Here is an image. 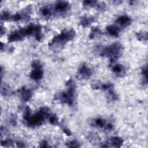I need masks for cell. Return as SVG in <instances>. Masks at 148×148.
<instances>
[{
    "mask_svg": "<svg viewBox=\"0 0 148 148\" xmlns=\"http://www.w3.org/2000/svg\"><path fill=\"white\" fill-rule=\"evenodd\" d=\"M17 147H24V143L21 142H17Z\"/></svg>",
    "mask_w": 148,
    "mask_h": 148,
    "instance_id": "obj_28",
    "label": "cell"
},
{
    "mask_svg": "<svg viewBox=\"0 0 148 148\" xmlns=\"http://www.w3.org/2000/svg\"><path fill=\"white\" fill-rule=\"evenodd\" d=\"M96 8L97 9H98V10H103L105 8V7H106V6H105V4L103 3V2H97V5H96Z\"/></svg>",
    "mask_w": 148,
    "mask_h": 148,
    "instance_id": "obj_23",
    "label": "cell"
},
{
    "mask_svg": "<svg viewBox=\"0 0 148 148\" xmlns=\"http://www.w3.org/2000/svg\"><path fill=\"white\" fill-rule=\"evenodd\" d=\"M89 139L91 140L92 142H94V141H97L98 139V136L97 135H95L94 134H92L91 135H90L89 137H88Z\"/></svg>",
    "mask_w": 148,
    "mask_h": 148,
    "instance_id": "obj_26",
    "label": "cell"
},
{
    "mask_svg": "<svg viewBox=\"0 0 148 148\" xmlns=\"http://www.w3.org/2000/svg\"><path fill=\"white\" fill-rule=\"evenodd\" d=\"M12 14H10L9 12L7 11H3L1 13V20L3 21H10Z\"/></svg>",
    "mask_w": 148,
    "mask_h": 148,
    "instance_id": "obj_20",
    "label": "cell"
},
{
    "mask_svg": "<svg viewBox=\"0 0 148 148\" xmlns=\"http://www.w3.org/2000/svg\"><path fill=\"white\" fill-rule=\"evenodd\" d=\"M75 35L76 32L73 28L64 29L60 34L55 36L51 39L49 43V47L54 51H60L67 42L72 40Z\"/></svg>",
    "mask_w": 148,
    "mask_h": 148,
    "instance_id": "obj_2",
    "label": "cell"
},
{
    "mask_svg": "<svg viewBox=\"0 0 148 148\" xmlns=\"http://www.w3.org/2000/svg\"><path fill=\"white\" fill-rule=\"evenodd\" d=\"M136 36L138 40L140 41L147 42V32H139L136 34Z\"/></svg>",
    "mask_w": 148,
    "mask_h": 148,
    "instance_id": "obj_16",
    "label": "cell"
},
{
    "mask_svg": "<svg viewBox=\"0 0 148 148\" xmlns=\"http://www.w3.org/2000/svg\"><path fill=\"white\" fill-rule=\"evenodd\" d=\"M32 70L30 73L29 77L34 80H39L43 77V71L41 62L39 60H34L32 62Z\"/></svg>",
    "mask_w": 148,
    "mask_h": 148,
    "instance_id": "obj_6",
    "label": "cell"
},
{
    "mask_svg": "<svg viewBox=\"0 0 148 148\" xmlns=\"http://www.w3.org/2000/svg\"><path fill=\"white\" fill-rule=\"evenodd\" d=\"M18 92L20 94L21 99L24 102L28 101L31 98L32 95V92L31 89L28 88L24 86L18 90Z\"/></svg>",
    "mask_w": 148,
    "mask_h": 148,
    "instance_id": "obj_10",
    "label": "cell"
},
{
    "mask_svg": "<svg viewBox=\"0 0 148 148\" xmlns=\"http://www.w3.org/2000/svg\"><path fill=\"white\" fill-rule=\"evenodd\" d=\"M10 123L11 124H12L13 125H16V124H17V121H16V117L14 115H12L10 117Z\"/></svg>",
    "mask_w": 148,
    "mask_h": 148,
    "instance_id": "obj_24",
    "label": "cell"
},
{
    "mask_svg": "<svg viewBox=\"0 0 148 148\" xmlns=\"http://www.w3.org/2000/svg\"><path fill=\"white\" fill-rule=\"evenodd\" d=\"M48 121L52 125H57L58 124V119L57 116L53 113H51L48 117Z\"/></svg>",
    "mask_w": 148,
    "mask_h": 148,
    "instance_id": "obj_18",
    "label": "cell"
},
{
    "mask_svg": "<svg viewBox=\"0 0 148 148\" xmlns=\"http://www.w3.org/2000/svg\"><path fill=\"white\" fill-rule=\"evenodd\" d=\"M95 18L93 17L83 16L80 19V24L83 27H87L90 25L94 21Z\"/></svg>",
    "mask_w": 148,
    "mask_h": 148,
    "instance_id": "obj_15",
    "label": "cell"
},
{
    "mask_svg": "<svg viewBox=\"0 0 148 148\" xmlns=\"http://www.w3.org/2000/svg\"><path fill=\"white\" fill-rule=\"evenodd\" d=\"M121 30L116 27L115 25H110L106 27V31L107 32L112 36L114 37H118L119 35V32Z\"/></svg>",
    "mask_w": 148,
    "mask_h": 148,
    "instance_id": "obj_14",
    "label": "cell"
},
{
    "mask_svg": "<svg viewBox=\"0 0 148 148\" xmlns=\"http://www.w3.org/2000/svg\"><path fill=\"white\" fill-rule=\"evenodd\" d=\"M108 123L107 122V121L103 119V118H101V117H98V118H95L92 119L91 121L90 124L91 125L96 127V128H105V127L106 126L107 124Z\"/></svg>",
    "mask_w": 148,
    "mask_h": 148,
    "instance_id": "obj_11",
    "label": "cell"
},
{
    "mask_svg": "<svg viewBox=\"0 0 148 148\" xmlns=\"http://www.w3.org/2000/svg\"><path fill=\"white\" fill-rule=\"evenodd\" d=\"M92 74V70L83 62L80 65L78 68L77 77L80 79H87L91 77Z\"/></svg>",
    "mask_w": 148,
    "mask_h": 148,
    "instance_id": "obj_7",
    "label": "cell"
},
{
    "mask_svg": "<svg viewBox=\"0 0 148 148\" xmlns=\"http://www.w3.org/2000/svg\"><path fill=\"white\" fill-rule=\"evenodd\" d=\"M51 113L50 109L46 106L40 108L38 112L31 113L30 108L27 106L24 110L23 120L25 124L30 128H36L42 125Z\"/></svg>",
    "mask_w": 148,
    "mask_h": 148,
    "instance_id": "obj_1",
    "label": "cell"
},
{
    "mask_svg": "<svg viewBox=\"0 0 148 148\" xmlns=\"http://www.w3.org/2000/svg\"><path fill=\"white\" fill-rule=\"evenodd\" d=\"M66 146L70 147H80V144L76 140H73L67 142Z\"/></svg>",
    "mask_w": 148,
    "mask_h": 148,
    "instance_id": "obj_21",
    "label": "cell"
},
{
    "mask_svg": "<svg viewBox=\"0 0 148 148\" xmlns=\"http://www.w3.org/2000/svg\"><path fill=\"white\" fill-rule=\"evenodd\" d=\"M123 47L121 43L114 42L103 47L100 51V55L109 59L111 64H114L121 56Z\"/></svg>",
    "mask_w": 148,
    "mask_h": 148,
    "instance_id": "obj_4",
    "label": "cell"
},
{
    "mask_svg": "<svg viewBox=\"0 0 148 148\" xmlns=\"http://www.w3.org/2000/svg\"><path fill=\"white\" fill-rule=\"evenodd\" d=\"M97 2H98L97 1H93V0L84 1L83 2V5L85 8H92V7L96 6Z\"/></svg>",
    "mask_w": 148,
    "mask_h": 148,
    "instance_id": "obj_19",
    "label": "cell"
},
{
    "mask_svg": "<svg viewBox=\"0 0 148 148\" xmlns=\"http://www.w3.org/2000/svg\"><path fill=\"white\" fill-rule=\"evenodd\" d=\"M62 130L63 131V132L66 135H68V136H69V135H71V131H70V130L68 128H67V127H65V126H63L62 127Z\"/></svg>",
    "mask_w": 148,
    "mask_h": 148,
    "instance_id": "obj_25",
    "label": "cell"
},
{
    "mask_svg": "<svg viewBox=\"0 0 148 148\" xmlns=\"http://www.w3.org/2000/svg\"><path fill=\"white\" fill-rule=\"evenodd\" d=\"M51 17L53 16H63L71 9L70 4L66 1H58L53 5H49Z\"/></svg>",
    "mask_w": 148,
    "mask_h": 148,
    "instance_id": "obj_5",
    "label": "cell"
},
{
    "mask_svg": "<svg viewBox=\"0 0 148 148\" xmlns=\"http://www.w3.org/2000/svg\"><path fill=\"white\" fill-rule=\"evenodd\" d=\"M112 71L118 77H122L125 75V69L121 64H115L112 67Z\"/></svg>",
    "mask_w": 148,
    "mask_h": 148,
    "instance_id": "obj_12",
    "label": "cell"
},
{
    "mask_svg": "<svg viewBox=\"0 0 148 148\" xmlns=\"http://www.w3.org/2000/svg\"><path fill=\"white\" fill-rule=\"evenodd\" d=\"M66 86L67 87L66 90L57 93L54 97V99L58 100L61 103L67 104L69 106H73L76 88L75 81L72 79H69L66 82Z\"/></svg>",
    "mask_w": 148,
    "mask_h": 148,
    "instance_id": "obj_3",
    "label": "cell"
},
{
    "mask_svg": "<svg viewBox=\"0 0 148 148\" xmlns=\"http://www.w3.org/2000/svg\"><path fill=\"white\" fill-rule=\"evenodd\" d=\"M123 140L122 138L118 136H113L110 138L109 140L107 142L105 145H102V147H120L123 144Z\"/></svg>",
    "mask_w": 148,
    "mask_h": 148,
    "instance_id": "obj_9",
    "label": "cell"
},
{
    "mask_svg": "<svg viewBox=\"0 0 148 148\" xmlns=\"http://www.w3.org/2000/svg\"><path fill=\"white\" fill-rule=\"evenodd\" d=\"M132 19L127 15H122L119 17L115 21V25L120 30L121 28H125L131 25Z\"/></svg>",
    "mask_w": 148,
    "mask_h": 148,
    "instance_id": "obj_8",
    "label": "cell"
},
{
    "mask_svg": "<svg viewBox=\"0 0 148 148\" xmlns=\"http://www.w3.org/2000/svg\"><path fill=\"white\" fill-rule=\"evenodd\" d=\"M142 75L143 77V84L146 86L147 84V65L143 66L142 69Z\"/></svg>",
    "mask_w": 148,
    "mask_h": 148,
    "instance_id": "obj_17",
    "label": "cell"
},
{
    "mask_svg": "<svg viewBox=\"0 0 148 148\" xmlns=\"http://www.w3.org/2000/svg\"><path fill=\"white\" fill-rule=\"evenodd\" d=\"M13 142L11 139H5L1 140V145L3 147H10L12 146Z\"/></svg>",
    "mask_w": 148,
    "mask_h": 148,
    "instance_id": "obj_22",
    "label": "cell"
},
{
    "mask_svg": "<svg viewBox=\"0 0 148 148\" xmlns=\"http://www.w3.org/2000/svg\"><path fill=\"white\" fill-rule=\"evenodd\" d=\"M102 32L98 27H93L91 29V31L88 35V37L91 39H97L100 38L102 36Z\"/></svg>",
    "mask_w": 148,
    "mask_h": 148,
    "instance_id": "obj_13",
    "label": "cell"
},
{
    "mask_svg": "<svg viewBox=\"0 0 148 148\" xmlns=\"http://www.w3.org/2000/svg\"><path fill=\"white\" fill-rule=\"evenodd\" d=\"M40 147H49L48 145L47 142L46 140H42L40 143Z\"/></svg>",
    "mask_w": 148,
    "mask_h": 148,
    "instance_id": "obj_27",
    "label": "cell"
}]
</instances>
